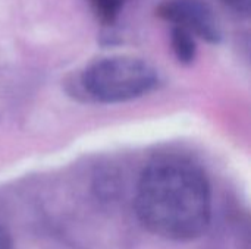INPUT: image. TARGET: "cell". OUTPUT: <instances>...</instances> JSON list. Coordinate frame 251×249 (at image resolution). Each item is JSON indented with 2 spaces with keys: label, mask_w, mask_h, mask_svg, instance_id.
I'll use <instances>...</instances> for the list:
<instances>
[{
  "label": "cell",
  "mask_w": 251,
  "mask_h": 249,
  "mask_svg": "<svg viewBox=\"0 0 251 249\" xmlns=\"http://www.w3.org/2000/svg\"><path fill=\"white\" fill-rule=\"evenodd\" d=\"M135 213L151 233L169 241L203 236L212 222V191L194 163L166 157L150 163L140 176Z\"/></svg>",
  "instance_id": "1"
},
{
  "label": "cell",
  "mask_w": 251,
  "mask_h": 249,
  "mask_svg": "<svg viewBox=\"0 0 251 249\" xmlns=\"http://www.w3.org/2000/svg\"><path fill=\"white\" fill-rule=\"evenodd\" d=\"M157 84L156 69L146 60L131 56L101 59L82 73L85 91L101 103H124L143 97Z\"/></svg>",
  "instance_id": "2"
},
{
  "label": "cell",
  "mask_w": 251,
  "mask_h": 249,
  "mask_svg": "<svg viewBox=\"0 0 251 249\" xmlns=\"http://www.w3.org/2000/svg\"><path fill=\"white\" fill-rule=\"evenodd\" d=\"M157 16L209 43L221 41V28L212 7L204 0H165L156 9Z\"/></svg>",
  "instance_id": "3"
},
{
  "label": "cell",
  "mask_w": 251,
  "mask_h": 249,
  "mask_svg": "<svg viewBox=\"0 0 251 249\" xmlns=\"http://www.w3.org/2000/svg\"><path fill=\"white\" fill-rule=\"evenodd\" d=\"M172 48L176 56V59L181 63H191L196 59V40L191 32H188L184 28L174 26L172 28Z\"/></svg>",
  "instance_id": "4"
},
{
  "label": "cell",
  "mask_w": 251,
  "mask_h": 249,
  "mask_svg": "<svg viewBox=\"0 0 251 249\" xmlns=\"http://www.w3.org/2000/svg\"><path fill=\"white\" fill-rule=\"evenodd\" d=\"M88 1L97 19L101 23L109 25L113 23L115 19L119 16L126 0H88Z\"/></svg>",
  "instance_id": "5"
},
{
  "label": "cell",
  "mask_w": 251,
  "mask_h": 249,
  "mask_svg": "<svg viewBox=\"0 0 251 249\" xmlns=\"http://www.w3.org/2000/svg\"><path fill=\"white\" fill-rule=\"evenodd\" d=\"M232 12L247 16L250 13L251 0H222Z\"/></svg>",
  "instance_id": "6"
},
{
  "label": "cell",
  "mask_w": 251,
  "mask_h": 249,
  "mask_svg": "<svg viewBox=\"0 0 251 249\" xmlns=\"http://www.w3.org/2000/svg\"><path fill=\"white\" fill-rule=\"evenodd\" d=\"M0 249H13L12 238L3 227H0Z\"/></svg>",
  "instance_id": "7"
}]
</instances>
